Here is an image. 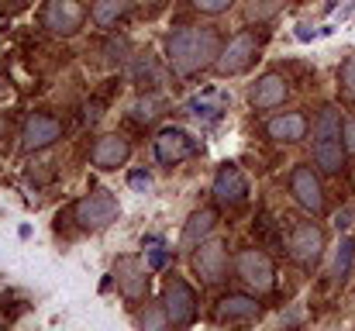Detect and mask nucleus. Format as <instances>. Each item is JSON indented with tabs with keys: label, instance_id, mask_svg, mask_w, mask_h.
Returning a JSON list of instances; mask_svg holds the SVG:
<instances>
[{
	"label": "nucleus",
	"instance_id": "obj_5",
	"mask_svg": "<svg viewBox=\"0 0 355 331\" xmlns=\"http://www.w3.org/2000/svg\"><path fill=\"white\" fill-rule=\"evenodd\" d=\"M38 21L49 35L55 38H73L83 21H87V7L80 0H45L42 10H38Z\"/></svg>",
	"mask_w": 355,
	"mask_h": 331
},
{
	"label": "nucleus",
	"instance_id": "obj_17",
	"mask_svg": "<svg viewBox=\"0 0 355 331\" xmlns=\"http://www.w3.org/2000/svg\"><path fill=\"white\" fill-rule=\"evenodd\" d=\"M314 162L321 173L338 176L345 169V142L342 138H314Z\"/></svg>",
	"mask_w": 355,
	"mask_h": 331
},
{
	"label": "nucleus",
	"instance_id": "obj_24",
	"mask_svg": "<svg viewBox=\"0 0 355 331\" xmlns=\"http://www.w3.org/2000/svg\"><path fill=\"white\" fill-rule=\"evenodd\" d=\"M283 3H286V0H252V3L245 7V17L255 21V24H259V21H269V17H276V14L283 10Z\"/></svg>",
	"mask_w": 355,
	"mask_h": 331
},
{
	"label": "nucleus",
	"instance_id": "obj_21",
	"mask_svg": "<svg viewBox=\"0 0 355 331\" xmlns=\"http://www.w3.org/2000/svg\"><path fill=\"white\" fill-rule=\"evenodd\" d=\"M128 10H131V0H94L90 17H94V24H101V28H114Z\"/></svg>",
	"mask_w": 355,
	"mask_h": 331
},
{
	"label": "nucleus",
	"instance_id": "obj_13",
	"mask_svg": "<svg viewBox=\"0 0 355 331\" xmlns=\"http://www.w3.org/2000/svg\"><path fill=\"white\" fill-rule=\"evenodd\" d=\"M211 194H214V201H218L221 207H238V204L248 201V180H245V173L238 169L235 162H225V166L218 169V176H214Z\"/></svg>",
	"mask_w": 355,
	"mask_h": 331
},
{
	"label": "nucleus",
	"instance_id": "obj_10",
	"mask_svg": "<svg viewBox=\"0 0 355 331\" xmlns=\"http://www.w3.org/2000/svg\"><path fill=\"white\" fill-rule=\"evenodd\" d=\"M114 280H118V290H121L124 300L138 304V300L148 297V283H152V276H148V269L141 266L138 255H121L118 262H114Z\"/></svg>",
	"mask_w": 355,
	"mask_h": 331
},
{
	"label": "nucleus",
	"instance_id": "obj_28",
	"mask_svg": "<svg viewBox=\"0 0 355 331\" xmlns=\"http://www.w3.org/2000/svg\"><path fill=\"white\" fill-rule=\"evenodd\" d=\"M155 114H159V110H155V104H152V101L135 104V121H145V124H148V121H155Z\"/></svg>",
	"mask_w": 355,
	"mask_h": 331
},
{
	"label": "nucleus",
	"instance_id": "obj_16",
	"mask_svg": "<svg viewBox=\"0 0 355 331\" xmlns=\"http://www.w3.org/2000/svg\"><path fill=\"white\" fill-rule=\"evenodd\" d=\"M259 300L248 294H228L214 304V321L218 325H235V321H255L259 318Z\"/></svg>",
	"mask_w": 355,
	"mask_h": 331
},
{
	"label": "nucleus",
	"instance_id": "obj_29",
	"mask_svg": "<svg viewBox=\"0 0 355 331\" xmlns=\"http://www.w3.org/2000/svg\"><path fill=\"white\" fill-rule=\"evenodd\" d=\"M28 3H31V0H3V3H0V7H3V14H7V17H10V14H21V10H24V7H28Z\"/></svg>",
	"mask_w": 355,
	"mask_h": 331
},
{
	"label": "nucleus",
	"instance_id": "obj_18",
	"mask_svg": "<svg viewBox=\"0 0 355 331\" xmlns=\"http://www.w3.org/2000/svg\"><path fill=\"white\" fill-rule=\"evenodd\" d=\"M266 135L272 142H283V145H293L307 135V117L304 114H279L266 124Z\"/></svg>",
	"mask_w": 355,
	"mask_h": 331
},
{
	"label": "nucleus",
	"instance_id": "obj_14",
	"mask_svg": "<svg viewBox=\"0 0 355 331\" xmlns=\"http://www.w3.org/2000/svg\"><path fill=\"white\" fill-rule=\"evenodd\" d=\"M128 159H131V142H128L124 135H101V138L94 142V148H90V162H94L97 169H104V173L121 169Z\"/></svg>",
	"mask_w": 355,
	"mask_h": 331
},
{
	"label": "nucleus",
	"instance_id": "obj_3",
	"mask_svg": "<svg viewBox=\"0 0 355 331\" xmlns=\"http://www.w3.org/2000/svg\"><path fill=\"white\" fill-rule=\"evenodd\" d=\"M286 252H290V259L297 266L314 269L321 262V255H324V231H321V224H314V221L290 224V231H286Z\"/></svg>",
	"mask_w": 355,
	"mask_h": 331
},
{
	"label": "nucleus",
	"instance_id": "obj_2",
	"mask_svg": "<svg viewBox=\"0 0 355 331\" xmlns=\"http://www.w3.org/2000/svg\"><path fill=\"white\" fill-rule=\"evenodd\" d=\"M73 218L83 231H104L121 218V204L111 190H90L83 201H76Z\"/></svg>",
	"mask_w": 355,
	"mask_h": 331
},
{
	"label": "nucleus",
	"instance_id": "obj_25",
	"mask_svg": "<svg viewBox=\"0 0 355 331\" xmlns=\"http://www.w3.org/2000/svg\"><path fill=\"white\" fill-rule=\"evenodd\" d=\"M338 83H342V97H345L349 104H355V56L342 62V69H338Z\"/></svg>",
	"mask_w": 355,
	"mask_h": 331
},
{
	"label": "nucleus",
	"instance_id": "obj_30",
	"mask_svg": "<svg viewBox=\"0 0 355 331\" xmlns=\"http://www.w3.org/2000/svg\"><path fill=\"white\" fill-rule=\"evenodd\" d=\"M148 266H152V269H162V266H166V252H162V248H152V252H148Z\"/></svg>",
	"mask_w": 355,
	"mask_h": 331
},
{
	"label": "nucleus",
	"instance_id": "obj_1",
	"mask_svg": "<svg viewBox=\"0 0 355 331\" xmlns=\"http://www.w3.org/2000/svg\"><path fill=\"white\" fill-rule=\"evenodd\" d=\"M218 31L214 28H176L166 42V59H169V69L176 76H193L200 73L211 59H218Z\"/></svg>",
	"mask_w": 355,
	"mask_h": 331
},
{
	"label": "nucleus",
	"instance_id": "obj_22",
	"mask_svg": "<svg viewBox=\"0 0 355 331\" xmlns=\"http://www.w3.org/2000/svg\"><path fill=\"white\" fill-rule=\"evenodd\" d=\"M352 259H355V241L352 238H342V241H338V252H335V259H331V276H335L338 287L349 280V273H352Z\"/></svg>",
	"mask_w": 355,
	"mask_h": 331
},
{
	"label": "nucleus",
	"instance_id": "obj_27",
	"mask_svg": "<svg viewBox=\"0 0 355 331\" xmlns=\"http://www.w3.org/2000/svg\"><path fill=\"white\" fill-rule=\"evenodd\" d=\"M342 142H345V152L355 155V114H349V117L342 121Z\"/></svg>",
	"mask_w": 355,
	"mask_h": 331
},
{
	"label": "nucleus",
	"instance_id": "obj_15",
	"mask_svg": "<svg viewBox=\"0 0 355 331\" xmlns=\"http://www.w3.org/2000/svg\"><path fill=\"white\" fill-rule=\"evenodd\" d=\"M286 97H290V83H286V76H279V73H266V76H259V80L252 83V90H248V104H252L255 110L279 108Z\"/></svg>",
	"mask_w": 355,
	"mask_h": 331
},
{
	"label": "nucleus",
	"instance_id": "obj_4",
	"mask_svg": "<svg viewBox=\"0 0 355 331\" xmlns=\"http://www.w3.org/2000/svg\"><path fill=\"white\" fill-rule=\"evenodd\" d=\"M259 52H262V42L252 35V31H238L235 38H228V45H221L218 59H214V69L221 76H238V73H248L255 62H259Z\"/></svg>",
	"mask_w": 355,
	"mask_h": 331
},
{
	"label": "nucleus",
	"instance_id": "obj_26",
	"mask_svg": "<svg viewBox=\"0 0 355 331\" xmlns=\"http://www.w3.org/2000/svg\"><path fill=\"white\" fill-rule=\"evenodd\" d=\"M232 3H235V0H193V7H197L200 14H211V17H214V14H225Z\"/></svg>",
	"mask_w": 355,
	"mask_h": 331
},
{
	"label": "nucleus",
	"instance_id": "obj_6",
	"mask_svg": "<svg viewBox=\"0 0 355 331\" xmlns=\"http://www.w3.org/2000/svg\"><path fill=\"white\" fill-rule=\"evenodd\" d=\"M235 273L245 287H252L255 294H269L276 287V266L262 248H241L235 255Z\"/></svg>",
	"mask_w": 355,
	"mask_h": 331
},
{
	"label": "nucleus",
	"instance_id": "obj_23",
	"mask_svg": "<svg viewBox=\"0 0 355 331\" xmlns=\"http://www.w3.org/2000/svg\"><path fill=\"white\" fill-rule=\"evenodd\" d=\"M135 321H138V328H145V331H162L169 325V314H166L162 304H148L145 311H138Z\"/></svg>",
	"mask_w": 355,
	"mask_h": 331
},
{
	"label": "nucleus",
	"instance_id": "obj_7",
	"mask_svg": "<svg viewBox=\"0 0 355 331\" xmlns=\"http://www.w3.org/2000/svg\"><path fill=\"white\" fill-rule=\"evenodd\" d=\"M162 307L169 314V325H180V328L193 325L197 321V294H193V287L187 280H180V276H169L166 287H162Z\"/></svg>",
	"mask_w": 355,
	"mask_h": 331
},
{
	"label": "nucleus",
	"instance_id": "obj_12",
	"mask_svg": "<svg viewBox=\"0 0 355 331\" xmlns=\"http://www.w3.org/2000/svg\"><path fill=\"white\" fill-rule=\"evenodd\" d=\"M62 138V121L52 114H31L21 128V152H38L49 148L52 142Z\"/></svg>",
	"mask_w": 355,
	"mask_h": 331
},
{
	"label": "nucleus",
	"instance_id": "obj_11",
	"mask_svg": "<svg viewBox=\"0 0 355 331\" xmlns=\"http://www.w3.org/2000/svg\"><path fill=\"white\" fill-rule=\"evenodd\" d=\"M200 148H197V142L183 131V128H162L159 135H155V159L162 162V166H180L183 159H193Z\"/></svg>",
	"mask_w": 355,
	"mask_h": 331
},
{
	"label": "nucleus",
	"instance_id": "obj_31",
	"mask_svg": "<svg viewBox=\"0 0 355 331\" xmlns=\"http://www.w3.org/2000/svg\"><path fill=\"white\" fill-rule=\"evenodd\" d=\"M0 138H3V114H0Z\"/></svg>",
	"mask_w": 355,
	"mask_h": 331
},
{
	"label": "nucleus",
	"instance_id": "obj_19",
	"mask_svg": "<svg viewBox=\"0 0 355 331\" xmlns=\"http://www.w3.org/2000/svg\"><path fill=\"white\" fill-rule=\"evenodd\" d=\"M214 224H218V211L214 207H200V211H193L190 214V221L183 224V248H197L211 231H214Z\"/></svg>",
	"mask_w": 355,
	"mask_h": 331
},
{
	"label": "nucleus",
	"instance_id": "obj_9",
	"mask_svg": "<svg viewBox=\"0 0 355 331\" xmlns=\"http://www.w3.org/2000/svg\"><path fill=\"white\" fill-rule=\"evenodd\" d=\"M290 194L307 214H314V218L324 214V187H321V176L311 166H297L290 173Z\"/></svg>",
	"mask_w": 355,
	"mask_h": 331
},
{
	"label": "nucleus",
	"instance_id": "obj_8",
	"mask_svg": "<svg viewBox=\"0 0 355 331\" xmlns=\"http://www.w3.org/2000/svg\"><path fill=\"white\" fill-rule=\"evenodd\" d=\"M193 273L200 276V283H207V287H214V283H221L225 276H228V245L221 241V238H204L197 248H193Z\"/></svg>",
	"mask_w": 355,
	"mask_h": 331
},
{
	"label": "nucleus",
	"instance_id": "obj_20",
	"mask_svg": "<svg viewBox=\"0 0 355 331\" xmlns=\"http://www.w3.org/2000/svg\"><path fill=\"white\" fill-rule=\"evenodd\" d=\"M311 131H314V138H342V114H338V108L335 104L318 108L314 121H311Z\"/></svg>",
	"mask_w": 355,
	"mask_h": 331
}]
</instances>
